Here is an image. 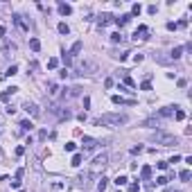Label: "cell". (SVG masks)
<instances>
[{"instance_id":"1","label":"cell","mask_w":192,"mask_h":192,"mask_svg":"<svg viewBox=\"0 0 192 192\" xmlns=\"http://www.w3.org/2000/svg\"><path fill=\"white\" fill-rule=\"evenodd\" d=\"M129 118L124 113H104L95 120L97 127H120V124H127Z\"/></svg>"},{"instance_id":"2","label":"cell","mask_w":192,"mask_h":192,"mask_svg":"<svg viewBox=\"0 0 192 192\" xmlns=\"http://www.w3.org/2000/svg\"><path fill=\"white\" fill-rule=\"evenodd\" d=\"M152 140L158 142V145H165V147L176 145V136H172V133H167V131H156V133L152 136Z\"/></svg>"},{"instance_id":"3","label":"cell","mask_w":192,"mask_h":192,"mask_svg":"<svg viewBox=\"0 0 192 192\" xmlns=\"http://www.w3.org/2000/svg\"><path fill=\"white\" fill-rule=\"evenodd\" d=\"M79 70H81V72H86V75H93V72H97V61L84 59V61L79 64Z\"/></svg>"},{"instance_id":"4","label":"cell","mask_w":192,"mask_h":192,"mask_svg":"<svg viewBox=\"0 0 192 192\" xmlns=\"http://www.w3.org/2000/svg\"><path fill=\"white\" fill-rule=\"evenodd\" d=\"M50 190L52 192H66L68 190V183H66V181H52V183H50Z\"/></svg>"},{"instance_id":"5","label":"cell","mask_w":192,"mask_h":192,"mask_svg":"<svg viewBox=\"0 0 192 192\" xmlns=\"http://www.w3.org/2000/svg\"><path fill=\"white\" fill-rule=\"evenodd\" d=\"M23 109H25V111H27V113H30L32 118H36V115L41 113V111H38V106H36L34 102H25V104H23Z\"/></svg>"},{"instance_id":"6","label":"cell","mask_w":192,"mask_h":192,"mask_svg":"<svg viewBox=\"0 0 192 192\" xmlns=\"http://www.w3.org/2000/svg\"><path fill=\"white\" fill-rule=\"evenodd\" d=\"M81 145H84V149H95V147H97V140H95V138H88V136H84Z\"/></svg>"},{"instance_id":"7","label":"cell","mask_w":192,"mask_h":192,"mask_svg":"<svg viewBox=\"0 0 192 192\" xmlns=\"http://www.w3.org/2000/svg\"><path fill=\"white\" fill-rule=\"evenodd\" d=\"M174 109H179V106H165V109H160L158 111V115H156V118H167V115H174Z\"/></svg>"},{"instance_id":"8","label":"cell","mask_w":192,"mask_h":192,"mask_svg":"<svg viewBox=\"0 0 192 192\" xmlns=\"http://www.w3.org/2000/svg\"><path fill=\"white\" fill-rule=\"evenodd\" d=\"M147 32H149V30H147L145 25H140V27L136 30V34H133V38H136V41H145V38H147L145 34H147Z\"/></svg>"},{"instance_id":"9","label":"cell","mask_w":192,"mask_h":192,"mask_svg":"<svg viewBox=\"0 0 192 192\" xmlns=\"http://www.w3.org/2000/svg\"><path fill=\"white\" fill-rule=\"evenodd\" d=\"M59 91H61V88H59V84H54V81H50V84H48V95H50V97H57V95H59Z\"/></svg>"},{"instance_id":"10","label":"cell","mask_w":192,"mask_h":192,"mask_svg":"<svg viewBox=\"0 0 192 192\" xmlns=\"http://www.w3.org/2000/svg\"><path fill=\"white\" fill-rule=\"evenodd\" d=\"M106 160H109V156H106V154H99V156H97V158L93 160L95 169H97V167H104V165H106Z\"/></svg>"},{"instance_id":"11","label":"cell","mask_w":192,"mask_h":192,"mask_svg":"<svg viewBox=\"0 0 192 192\" xmlns=\"http://www.w3.org/2000/svg\"><path fill=\"white\" fill-rule=\"evenodd\" d=\"M129 21H131V16H129V14H122V16H118V18H115V25H118V27H124Z\"/></svg>"},{"instance_id":"12","label":"cell","mask_w":192,"mask_h":192,"mask_svg":"<svg viewBox=\"0 0 192 192\" xmlns=\"http://www.w3.org/2000/svg\"><path fill=\"white\" fill-rule=\"evenodd\" d=\"M97 23H99V27H104V25H109V23H111V14H102V16L97 18Z\"/></svg>"},{"instance_id":"13","label":"cell","mask_w":192,"mask_h":192,"mask_svg":"<svg viewBox=\"0 0 192 192\" xmlns=\"http://www.w3.org/2000/svg\"><path fill=\"white\" fill-rule=\"evenodd\" d=\"M111 41H113V43H124V34L122 32H113L111 34Z\"/></svg>"},{"instance_id":"14","label":"cell","mask_w":192,"mask_h":192,"mask_svg":"<svg viewBox=\"0 0 192 192\" xmlns=\"http://www.w3.org/2000/svg\"><path fill=\"white\" fill-rule=\"evenodd\" d=\"M113 104H136L133 99H124V97L120 95H113Z\"/></svg>"},{"instance_id":"15","label":"cell","mask_w":192,"mask_h":192,"mask_svg":"<svg viewBox=\"0 0 192 192\" xmlns=\"http://www.w3.org/2000/svg\"><path fill=\"white\" fill-rule=\"evenodd\" d=\"M140 176H142L145 181H149V176H152V167H149V165H145V167L140 169Z\"/></svg>"},{"instance_id":"16","label":"cell","mask_w":192,"mask_h":192,"mask_svg":"<svg viewBox=\"0 0 192 192\" xmlns=\"http://www.w3.org/2000/svg\"><path fill=\"white\" fill-rule=\"evenodd\" d=\"M30 48H32L34 52H38V50H41V41H38V38H30Z\"/></svg>"},{"instance_id":"17","label":"cell","mask_w":192,"mask_h":192,"mask_svg":"<svg viewBox=\"0 0 192 192\" xmlns=\"http://www.w3.org/2000/svg\"><path fill=\"white\" fill-rule=\"evenodd\" d=\"M59 11H61L64 16H68V14L72 11V7H70V5H66V2H61V5H59Z\"/></svg>"},{"instance_id":"18","label":"cell","mask_w":192,"mask_h":192,"mask_svg":"<svg viewBox=\"0 0 192 192\" xmlns=\"http://www.w3.org/2000/svg\"><path fill=\"white\" fill-rule=\"evenodd\" d=\"M21 129H23V131H32V129H34L32 120H23V122H21Z\"/></svg>"},{"instance_id":"19","label":"cell","mask_w":192,"mask_h":192,"mask_svg":"<svg viewBox=\"0 0 192 192\" xmlns=\"http://www.w3.org/2000/svg\"><path fill=\"white\" fill-rule=\"evenodd\" d=\"M14 23H16V25H18L21 30H30V27H27V25L23 23V16H14Z\"/></svg>"},{"instance_id":"20","label":"cell","mask_w":192,"mask_h":192,"mask_svg":"<svg viewBox=\"0 0 192 192\" xmlns=\"http://www.w3.org/2000/svg\"><path fill=\"white\" fill-rule=\"evenodd\" d=\"M81 52V41H77L75 45H72V50H70V57H75V54H79Z\"/></svg>"},{"instance_id":"21","label":"cell","mask_w":192,"mask_h":192,"mask_svg":"<svg viewBox=\"0 0 192 192\" xmlns=\"http://www.w3.org/2000/svg\"><path fill=\"white\" fill-rule=\"evenodd\" d=\"M190 169H183V172H179V179H181V181H185V183H188V181H190Z\"/></svg>"},{"instance_id":"22","label":"cell","mask_w":192,"mask_h":192,"mask_svg":"<svg viewBox=\"0 0 192 192\" xmlns=\"http://www.w3.org/2000/svg\"><path fill=\"white\" fill-rule=\"evenodd\" d=\"M106 185H109V179H104V176H102V179H99V183H97V190L104 192V190H106Z\"/></svg>"},{"instance_id":"23","label":"cell","mask_w":192,"mask_h":192,"mask_svg":"<svg viewBox=\"0 0 192 192\" xmlns=\"http://www.w3.org/2000/svg\"><path fill=\"white\" fill-rule=\"evenodd\" d=\"M181 54H183V48H174V50H172V57H169V59H179Z\"/></svg>"},{"instance_id":"24","label":"cell","mask_w":192,"mask_h":192,"mask_svg":"<svg viewBox=\"0 0 192 192\" xmlns=\"http://www.w3.org/2000/svg\"><path fill=\"white\" fill-rule=\"evenodd\" d=\"M70 165L79 167V165H81V154H75V156H72V163H70Z\"/></svg>"},{"instance_id":"25","label":"cell","mask_w":192,"mask_h":192,"mask_svg":"<svg viewBox=\"0 0 192 192\" xmlns=\"http://www.w3.org/2000/svg\"><path fill=\"white\" fill-rule=\"evenodd\" d=\"M140 11H142V7H140V5H133V7H131V14H129V16H138Z\"/></svg>"},{"instance_id":"26","label":"cell","mask_w":192,"mask_h":192,"mask_svg":"<svg viewBox=\"0 0 192 192\" xmlns=\"http://www.w3.org/2000/svg\"><path fill=\"white\" fill-rule=\"evenodd\" d=\"M152 124H156V127H158V124H160V120H158V118H152V120H145V127H152Z\"/></svg>"},{"instance_id":"27","label":"cell","mask_w":192,"mask_h":192,"mask_svg":"<svg viewBox=\"0 0 192 192\" xmlns=\"http://www.w3.org/2000/svg\"><path fill=\"white\" fill-rule=\"evenodd\" d=\"M154 59H156L158 64H169V59H167V57H160V54H154Z\"/></svg>"},{"instance_id":"28","label":"cell","mask_w":192,"mask_h":192,"mask_svg":"<svg viewBox=\"0 0 192 192\" xmlns=\"http://www.w3.org/2000/svg\"><path fill=\"white\" fill-rule=\"evenodd\" d=\"M59 32H61V34H68V32H70V27H68L66 23H59Z\"/></svg>"},{"instance_id":"29","label":"cell","mask_w":192,"mask_h":192,"mask_svg":"<svg viewBox=\"0 0 192 192\" xmlns=\"http://www.w3.org/2000/svg\"><path fill=\"white\" fill-rule=\"evenodd\" d=\"M140 88H142V91H152V84H149V79H145V81L140 84Z\"/></svg>"},{"instance_id":"30","label":"cell","mask_w":192,"mask_h":192,"mask_svg":"<svg viewBox=\"0 0 192 192\" xmlns=\"http://www.w3.org/2000/svg\"><path fill=\"white\" fill-rule=\"evenodd\" d=\"M124 183H127V176H122V174H120V176L115 179V185H124Z\"/></svg>"},{"instance_id":"31","label":"cell","mask_w":192,"mask_h":192,"mask_svg":"<svg viewBox=\"0 0 192 192\" xmlns=\"http://www.w3.org/2000/svg\"><path fill=\"white\" fill-rule=\"evenodd\" d=\"M59 118H61V120H68V118H70V111H68V109H66V111H59Z\"/></svg>"},{"instance_id":"32","label":"cell","mask_w":192,"mask_h":192,"mask_svg":"<svg viewBox=\"0 0 192 192\" xmlns=\"http://www.w3.org/2000/svg\"><path fill=\"white\" fill-rule=\"evenodd\" d=\"M57 66H59V61H57V59H50V61H48V68H50V70H54Z\"/></svg>"},{"instance_id":"33","label":"cell","mask_w":192,"mask_h":192,"mask_svg":"<svg viewBox=\"0 0 192 192\" xmlns=\"http://www.w3.org/2000/svg\"><path fill=\"white\" fill-rule=\"evenodd\" d=\"M122 77H124V84H127V86H136V84H133V79H131V77H129L127 72H124V75H122Z\"/></svg>"},{"instance_id":"34","label":"cell","mask_w":192,"mask_h":192,"mask_svg":"<svg viewBox=\"0 0 192 192\" xmlns=\"http://www.w3.org/2000/svg\"><path fill=\"white\" fill-rule=\"evenodd\" d=\"M167 181H169V179H167V176H158V179H156V183H158V185H165V183H167Z\"/></svg>"},{"instance_id":"35","label":"cell","mask_w":192,"mask_h":192,"mask_svg":"<svg viewBox=\"0 0 192 192\" xmlns=\"http://www.w3.org/2000/svg\"><path fill=\"white\" fill-rule=\"evenodd\" d=\"M9 97H11V93H9V91H5V93L0 95V99H2V102H9Z\"/></svg>"},{"instance_id":"36","label":"cell","mask_w":192,"mask_h":192,"mask_svg":"<svg viewBox=\"0 0 192 192\" xmlns=\"http://www.w3.org/2000/svg\"><path fill=\"white\" fill-rule=\"evenodd\" d=\"M16 72H18L16 66H9V68H7V75H16Z\"/></svg>"},{"instance_id":"37","label":"cell","mask_w":192,"mask_h":192,"mask_svg":"<svg viewBox=\"0 0 192 192\" xmlns=\"http://www.w3.org/2000/svg\"><path fill=\"white\" fill-rule=\"evenodd\" d=\"M174 118H176V120H183L185 113H183V111H174Z\"/></svg>"},{"instance_id":"38","label":"cell","mask_w":192,"mask_h":192,"mask_svg":"<svg viewBox=\"0 0 192 192\" xmlns=\"http://www.w3.org/2000/svg\"><path fill=\"white\" fill-rule=\"evenodd\" d=\"M75 147H77L75 142H66V152H75Z\"/></svg>"},{"instance_id":"39","label":"cell","mask_w":192,"mask_h":192,"mask_svg":"<svg viewBox=\"0 0 192 192\" xmlns=\"http://www.w3.org/2000/svg\"><path fill=\"white\" fill-rule=\"evenodd\" d=\"M142 152V145H136V147H131V154H140Z\"/></svg>"},{"instance_id":"40","label":"cell","mask_w":192,"mask_h":192,"mask_svg":"<svg viewBox=\"0 0 192 192\" xmlns=\"http://www.w3.org/2000/svg\"><path fill=\"white\" fill-rule=\"evenodd\" d=\"M129 190H131V192H138V190H140V185H138V183H131V185H129Z\"/></svg>"},{"instance_id":"41","label":"cell","mask_w":192,"mask_h":192,"mask_svg":"<svg viewBox=\"0 0 192 192\" xmlns=\"http://www.w3.org/2000/svg\"><path fill=\"white\" fill-rule=\"evenodd\" d=\"M25 154V147H16V156H23Z\"/></svg>"},{"instance_id":"42","label":"cell","mask_w":192,"mask_h":192,"mask_svg":"<svg viewBox=\"0 0 192 192\" xmlns=\"http://www.w3.org/2000/svg\"><path fill=\"white\" fill-rule=\"evenodd\" d=\"M156 165H158V169H167V163H165V160H160V163H156Z\"/></svg>"},{"instance_id":"43","label":"cell","mask_w":192,"mask_h":192,"mask_svg":"<svg viewBox=\"0 0 192 192\" xmlns=\"http://www.w3.org/2000/svg\"><path fill=\"white\" fill-rule=\"evenodd\" d=\"M0 36H5V27H0Z\"/></svg>"},{"instance_id":"44","label":"cell","mask_w":192,"mask_h":192,"mask_svg":"<svg viewBox=\"0 0 192 192\" xmlns=\"http://www.w3.org/2000/svg\"><path fill=\"white\" fill-rule=\"evenodd\" d=\"M21 192H25V190H21Z\"/></svg>"}]
</instances>
